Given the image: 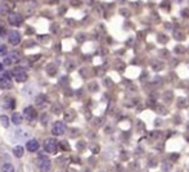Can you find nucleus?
I'll use <instances>...</instances> for the list:
<instances>
[{
  "label": "nucleus",
  "instance_id": "obj_13",
  "mask_svg": "<svg viewBox=\"0 0 189 172\" xmlns=\"http://www.w3.org/2000/svg\"><path fill=\"white\" fill-rule=\"evenodd\" d=\"M22 116H21V114H18V113H14L13 114V116H12V122L14 123V125H21V123H22Z\"/></svg>",
  "mask_w": 189,
  "mask_h": 172
},
{
  "label": "nucleus",
  "instance_id": "obj_1",
  "mask_svg": "<svg viewBox=\"0 0 189 172\" xmlns=\"http://www.w3.org/2000/svg\"><path fill=\"white\" fill-rule=\"evenodd\" d=\"M37 167H39V170H40L41 172H48L50 170V167H52V162H50V159L48 158V157L40 155L37 158Z\"/></svg>",
  "mask_w": 189,
  "mask_h": 172
},
{
  "label": "nucleus",
  "instance_id": "obj_5",
  "mask_svg": "<svg viewBox=\"0 0 189 172\" xmlns=\"http://www.w3.org/2000/svg\"><path fill=\"white\" fill-rule=\"evenodd\" d=\"M52 132L54 134V135H63V134L66 132V125L65 122L62 121H58L54 123V126L52 128Z\"/></svg>",
  "mask_w": 189,
  "mask_h": 172
},
{
  "label": "nucleus",
  "instance_id": "obj_15",
  "mask_svg": "<svg viewBox=\"0 0 189 172\" xmlns=\"http://www.w3.org/2000/svg\"><path fill=\"white\" fill-rule=\"evenodd\" d=\"M0 121H2V125L4 127H8L9 126V118L7 116H0Z\"/></svg>",
  "mask_w": 189,
  "mask_h": 172
},
{
  "label": "nucleus",
  "instance_id": "obj_11",
  "mask_svg": "<svg viewBox=\"0 0 189 172\" xmlns=\"http://www.w3.org/2000/svg\"><path fill=\"white\" fill-rule=\"evenodd\" d=\"M14 99L12 98H7V99H4V102H3V107L5 108V109H13L14 108Z\"/></svg>",
  "mask_w": 189,
  "mask_h": 172
},
{
  "label": "nucleus",
  "instance_id": "obj_12",
  "mask_svg": "<svg viewBox=\"0 0 189 172\" xmlns=\"http://www.w3.org/2000/svg\"><path fill=\"white\" fill-rule=\"evenodd\" d=\"M13 154H14V157H17V158H21V157L23 155V148H22L21 145L14 146V149H13Z\"/></svg>",
  "mask_w": 189,
  "mask_h": 172
},
{
  "label": "nucleus",
  "instance_id": "obj_2",
  "mask_svg": "<svg viewBox=\"0 0 189 172\" xmlns=\"http://www.w3.org/2000/svg\"><path fill=\"white\" fill-rule=\"evenodd\" d=\"M12 76L14 77V80L18 81V82H25V81L27 80V73L22 67H16V68H13L12 69Z\"/></svg>",
  "mask_w": 189,
  "mask_h": 172
},
{
  "label": "nucleus",
  "instance_id": "obj_3",
  "mask_svg": "<svg viewBox=\"0 0 189 172\" xmlns=\"http://www.w3.org/2000/svg\"><path fill=\"white\" fill-rule=\"evenodd\" d=\"M44 149L46 153H50V154H55L57 153V149H58V141L53 137H49L46 139L45 143H44Z\"/></svg>",
  "mask_w": 189,
  "mask_h": 172
},
{
  "label": "nucleus",
  "instance_id": "obj_18",
  "mask_svg": "<svg viewBox=\"0 0 189 172\" xmlns=\"http://www.w3.org/2000/svg\"><path fill=\"white\" fill-rule=\"evenodd\" d=\"M0 72H3V64H0Z\"/></svg>",
  "mask_w": 189,
  "mask_h": 172
},
{
  "label": "nucleus",
  "instance_id": "obj_6",
  "mask_svg": "<svg viewBox=\"0 0 189 172\" xmlns=\"http://www.w3.org/2000/svg\"><path fill=\"white\" fill-rule=\"evenodd\" d=\"M22 22H23V18H22L21 14H18V13H12L11 16H9V23H11L12 26H14V27L21 26Z\"/></svg>",
  "mask_w": 189,
  "mask_h": 172
},
{
  "label": "nucleus",
  "instance_id": "obj_9",
  "mask_svg": "<svg viewBox=\"0 0 189 172\" xmlns=\"http://www.w3.org/2000/svg\"><path fill=\"white\" fill-rule=\"evenodd\" d=\"M18 60V54L17 53H11V54H7L5 57H4V62L3 63L5 66H11L13 63H16V62Z\"/></svg>",
  "mask_w": 189,
  "mask_h": 172
},
{
  "label": "nucleus",
  "instance_id": "obj_8",
  "mask_svg": "<svg viewBox=\"0 0 189 172\" xmlns=\"http://www.w3.org/2000/svg\"><path fill=\"white\" fill-rule=\"evenodd\" d=\"M9 42L12 45H18L21 42V35L18 33V31H11L9 32Z\"/></svg>",
  "mask_w": 189,
  "mask_h": 172
},
{
  "label": "nucleus",
  "instance_id": "obj_16",
  "mask_svg": "<svg viewBox=\"0 0 189 172\" xmlns=\"http://www.w3.org/2000/svg\"><path fill=\"white\" fill-rule=\"evenodd\" d=\"M44 102H45V97H44V95H39V97L36 98V104H37V106H43Z\"/></svg>",
  "mask_w": 189,
  "mask_h": 172
},
{
  "label": "nucleus",
  "instance_id": "obj_7",
  "mask_svg": "<svg viewBox=\"0 0 189 172\" xmlns=\"http://www.w3.org/2000/svg\"><path fill=\"white\" fill-rule=\"evenodd\" d=\"M36 116H37V113L35 112L33 107H26L25 111H23V117L28 119V121H33V119L36 118Z\"/></svg>",
  "mask_w": 189,
  "mask_h": 172
},
{
  "label": "nucleus",
  "instance_id": "obj_17",
  "mask_svg": "<svg viewBox=\"0 0 189 172\" xmlns=\"http://www.w3.org/2000/svg\"><path fill=\"white\" fill-rule=\"evenodd\" d=\"M7 53H8L7 46H5V45H2V46H0V54H2V55H7Z\"/></svg>",
  "mask_w": 189,
  "mask_h": 172
},
{
  "label": "nucleus",
  "instance_id": "obj_4",
  "mask_svg": "<svg viewBox=\"0 0 189 172\" xmlns=\"http://www.w3.org/2000/svg\"><path fill=\"white\" fill-rule=\"evenodd\" d=\"M12 78H11V75H3L2 77H0V89H11L12 88Z\"/></svg>",
  "mask_w": 189,
  "mask_h": 172
},
{
  "label": "nucleus",
  "instance_id": "obj_10",
  "mask_svg": "<svg viewBox=\"0 0 189 172\" xmlns=\"http://www.w3.org/2000/svg\"><path fill=\"white\" fill-rule=\"evenodd\" d=\"M26 148H27V150H28V152L33 153V152L39 150V148H40V144H39V141H37V140L31 139V140H28V141H27Z\"/></svg>",
  "mask_w": 189,
  "mask_h": 172
},
{
  "label": "nucleus",
  "instance_id": "obj_14",
  "mask_svg": "<svg viewBox=\"0 0 189 172\" xmlns=\"http://www.w3.org/2000/svg\"><path fill=\"white\" fill-rule=\"evenodd\" d=\"M2 171L3 172H14V166L11 163V162H7V163L3 164Z\"/></svg>",
  "mask_w": 189,
  "mask_h": 172
}]
</instances>
